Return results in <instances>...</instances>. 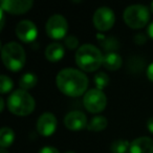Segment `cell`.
I'll return each instance as SVG.
<instances>
[{
  "mask_svg": "<svg viewBox=\"0 0 153 153\" xmlns=\"http://www.w3.org/2000/svg\"><path fill=\"white\" fill-rule=\"evenodd\" d=\"M148 34H149V36H150V38L153 39V22L150 24V25H149V27H148Z\"/></svg>",
  "mask_w": 153,
  "mask_h": 153,
  "instance_id": "obj_27",
  "label": "cell"
},
{
  "mask_svg": "<svg viewBox=\"0 0 153 153\" xmlns=\"http://www.w3.org/2000/svg\"><path fill=\"white\" fill-rule=\"evenodd\" d=\"M147 127H148V130L150 132L153 133V117H150L148 120V123H147Z\"/></svg>",
  "mask_w": 153,
  "mask_h": 153,
  "instance_id": "obj_26",
  "label": "cell"
},
{
  "mask_svg": "<svg viewBox=\"0 0 153 153\" xmlns=\"http://www.w3.org/2000/svg\"><path fill=\"white\" fill-rule=\"evenodd\" d=\"M92 21L97 30L101 32H106L110 30L115 22V16L110 7H99L94 14Z\"/></svg>",
  "mask_w": 153,
  "mask_h": 153,
  "instance_id": "obj_8",
  "label": "cell"
},
{
  "mask_svg": "<svg viewBox=\"0 0 153 153\" xmlns=\"http://www.w3.org/2000/svg\"><path fill=\"white\" fill-rule=\"evenodd\" d=\"M150 10H151V12L153 13V2H151V4H150Z\"/></svg>",
  "mask_w": 153,
  "mask_h": 153,
  "instance_id": "obj_30",
  "label": "cell"
},
{
  "mask_svg": "<svg viewBox=\"0 0 153 153\" xmlns=\"http://www.w3.org/2000/svg\"><path fill=\"white\" fill-rule=\"evenodd\" d=\"M65 45L67 48L69 49H74L78 44H79V41H78V38H76L74 36H67L65 38Z\"/></svg>",
  "mask_w": 153,
  "mask_h": 153,
  "instance_id": "obj_22",
  "label": "cell"
},
{
  "mask_svg": "<svg viewBox=\"0 0 153 153\" xmlns=\"http://www.w3.org/2000/svg\"><path fill=\"white\" fill-rule=\"evenodd\" d=\"M64 125L67 129L78 131L87 127V117L82 111L74 110L65 115L64 117Z\"/></svg>",
  "mask_w": 153,
  "mask_h": 153,
  "instance_id": "obj_11",
  "label": "cell"
},
{
  "mask_svg": "<svg viewBox=\"0 0 153 153\" xmlns=\"http://www.w3.org/2000/svg\"><path fill=\"white\" fill-rule=\"evenodd\" d=\"M130 153H153V140L147 136L136 138L130 144Z\"/></svg>",
  "mask_w": 153,
  "mask_h": 153,
  "instance_id": "obj_13",
  "label": "cell"
},
{
  "mask_svg": "<svg viewBox=\"0 0 153 153\" xmlns=\"http://www.w3.org/2000/svg\"><path fill=\"white\" fill-rule=\"evenodd\" d=\"M15 140L14 131L9 127H3L0 130V146L1 148L5 149L13 144Z\"/></svg>",
  "mask_w": 153,
  "mask_h": 153,
  "instance_id": "obj_16",
  "label": "cell"
},
{
  "mask_svg": "<svg viewBox=\"0 0 153 153\" xmlns=\"http://www.w3.org/2000/svg\"><path fill=\"white\" fill-rule=\"evenodd\" d=\"M123 60L121 56L115 53H109L103 59V65L106 69L109 70H117L122 67Z\"/></svg>",
  "mask_w": 153,
  "mask_h": 153,
  "instance_id": "obj_15",
  "label": "cell"
},
{
  "mask_svg": "<svg viewBox=\"0 0 153 153\" xmlns=\"http://www.w3.org/2000/svg\"><path fill=\"white\" fill-rule=\"evenodd\" d=\"M94 81L97 86V89L102 90L109 84V76L105 72H99L94 76Z\"/></svg>",
  "mask_w": 153,
  "mask_h": 153,
  "instance_id": "obj_20",
  "label": "cell"
},
{
  "mask_svg": "<svg viewBox=\"0 0 153 153\" xmlns=\"http://www.w3.org/2000/svg\"><path fill=\"white\" fill-rule=\"evenodd\" d=\"M45 57L51 62H58L64 57V47L58 42L51 43L45 49Z\"/></svg>",
  "mask_w": 153,
  "mask_h": 153,
  "instance_id": "obj_14",
  "label": "cell"
},
{
  "mask_svg": "<svg viewBox=\"0 0 153 153\" xmlns=\"http://www.w3.org/2000/svg\"><path fill=\"white\" fill-rule=\"evenodd\" d=\"M16 35L22 42L30 43L37 38L38 30L34 22L30 20H22L16 26Z\"/></svg>",
  "mask_w": 153,
  "mask_h": 153,
  "instance_id": "obj_9",
  "label": "cell"
},
{
  "mask_svg": "<svg viewBox=\"0 0 153 153\" xmlns=\"http://www.w3.org/2000/svg\"><path fill=\"white\" fill-rule=\"evenodd\" d=\"M107 124H108V121H107L106 117H102V115H97V117L91 119V121L88 124L87 128L90 131L99 132L104 130L107 127Z\"/></svg>",
  "mask_w": 153,
  "mask_h": 153,
  "instance_id": "obj_17",
  "label": "cell"
},
{
  "mask_svg": "<svg viewBox=\"0 0 153 153\" xmlns=\"http://www.w3.org/2000/svg\"><path fill=\"white\" fill-rule=\"evenodd\" d=\"M147 76H148V79L150 80V81L153 82V63L150 64L148 69H147Z\"/></svg>",
  "mask_w": 153,
  "mask_h": 153,
  "instance_id": "obj_25",
  "label": "cell"
},
{
  "mask_svg": "<svg viewBox=\"0 0 153 153\" xmlns=\"http://www.w3.org/2000/svg\"><path fill=\"white\" fill-rule=\"evenodd\" d=\"M36 103L35 99L28 92L17 89L10 94L7 99V107L12 113L20 117L28 115L34 111Z\"/></svg>",
  "mask_w": 153,
  "mask_h": 153,
  "instance_id": "obj_3",
  "label": "cell"
},
{
  "mask_svg": "<svg viewBox=\"0 0 153 153\" xmlns=\"http://www.w3.org/2000/svg\"><path fill=\"white\" fill-rule=\"evenodd\" d=\"M134 41H135L136 44H144L147 41V38L145 35L143 34H137L135 37H134Z\"/></svg>",
  "mask_w": 153,
  "mask_h": 153,
  "instance_id": "obj_23",
  "label": "cell"
},
{
  "mask_svg": "<svg viewBox=\"0 0 153 153\" xmlns=\"http://www.w3.org/2000/svg\"><path fill=\"white\" fill-rule=\"evenodd\" d=\"M56 84L62 94L76 98L82 96L86 91L88 79L86 74L81 70L74 68H65L57 74Z\"/></svg>",
  "mask_w": 153,
  "mask_h": 153,
  "instance_id": "obj_1",
  "label": "cell"
},
{
  "mask_svg": "<svg viewBox=\"0 0 153 153\" xmlns=\"http://www.w3.org/2000/svg\"><path fill=\"white\" fill-rule=\"evenodd\" d=\"M111 151L112 153H128L130 152V145L127 140H114L111 145Z\"/></svg>",
  "mask_w": 153,
  "mask_h": 153,
  "instance_id": "obj_19",
  "label": "cell"
},
{
  "mask_svg": "<svg viewBox=\"0 0 153 153\" xmlns=\"http://www.w3.org/2000/svg\"><path fill=\"white\" fill-rule=\"evenodd\" d=\"M103 57L101 51L92 44H84L79 47L76 53V63L82 70L92 72L99 69L103 64Z\"/></svg>",
  "mask_w": 153,
  "mask_h": 153,
  "instance_id": "obj_2",
  "label": "cell"
},
{
  "mask_svg": "<svg viewBox=\"0 0 153 153\" xmlns=\"http://www.w3.org/2000/svg\"><path fill=\"white\" fill-rule=\"evenodd\" d=\"M123 18L125 23L129 27L138 30L142 28L148 23L150 18L149 9L142 4H133L128 7L124 11Z\"/></svg>",
  "mask_w": 153,
  "mask_h": 153,
  "instance_id": "obj_5",
  "label": "cell"
},
{
  "mask_svg": "<svg viewBox=\"0 0 153 153\" xmlns=\"http://www.w3.org/2000/svg\"><path fill=\"white\" fill-rule=\"evenodd\" d=\"M0 153H9V152H7V151L5 150V149L1 148V150H0Z\"/></svg>",
  "mask_w": 153,
  "mask_h": 153,
  "instance_id": "obj_29",
  "label": "cell"
},
{
  "mask_svg": "<svg viewBox=\"0 0 153 153\" xmlns=\"http://www.w3.org/2000/svg\"><path fill=\"white\" fill-rule=\"evenodd\" d=\"M12 88H13V81L5 74H1V76H0V90H1V94H7V92L11 91Z\"/></svg>",
  "mask_w": 153,
  "mask_h": 153,
  "instance_id": "obj_21",
  "label": "cell"
},
{
  "mask_svg": "<svg viewBox=\"0 0 153 153\" xmlns=\"http://www.w3.org/2000/svg\"><path fill=\"white\" fill-rule=\"evenodd\" d=\"M57 129V119L51 112H45L40 115L37 122V130L43 136H51Z\"/></svg>",
  "mask_w": 153,
  "mask_h": 153,
  "instance_id": "obj_12",
  "label": "cell"
},
{
  "mask_svg": "<svg viewBox=\"0 0 153 153\" xmlns=\"http://www.w3.org/2000/svg\"><path fill=\"white\" fill-rule=\"evenodd\" d=\"M45 30H46V34L51 38L53 39L64 38L68 30L67 20L62 15H59V14L53 15L47 20Z\"/></svg>",
  "mask_w": 153,
  "mask_h": 153,
  "instance_id": "obj_7",
  "label": "cell"
},
{
  "mask_svg": "<svg viewBox=\"0 0 153 153\" xmlns=\"http://www.w3.org/2000/svg\"><path fill=\"white\" fill-rule=\"evenodd\" d=\"M34 2L30 0H3L1 2V10L14 15H21L28 12Z\"/></svg>",
  "mask_w": 153,
  "mask_h": 153,
  "instance_id": "obj_10",
  "label": "cell"
},
{
  "mask_svg": "<svg viewBox=\"0 0 153 153\" xmlns=\"http://www.w3.org/2000/svg\"><path fill=\"white\" fill-rule=\"evenodd\" d=\"M1 56L4 66L12 71H19L25 64V51L17 42H9L3 45Z\"/></svg>",
  "mask_w": 153,
  "mask_h": 153,
  "instance_id": "obj_4",
  "label": "cell"
},
{
  "mask_svg": "<svg viewBox=\"0 0 153 153\" xmlns=\"http://www.w3.org/2000/svg\"><path fill=\"white\" fill-rule=\"evenodd\" d=\"M83 104L85 108L91 113H99L105 109L107 105V98L102 90L97 88L90 89L84 94Z\"/></svg>",
  "mask_w": 153,
  "mask_h": 153,
  "instance_id": "obj_6",
  "label": "cell"
},
{
  "mask_svg": "<svg viewBox=\"0 0 153 153\" xmlns=\"http://www.w3.org/2000/svg\"><path fill=\"white\" fill-rule=\"evenodd\" d=\"M39 153H60V152L58 151V149L55 148V147L47 146V147H43Z\"/></svg>",
  "mask_w": 153,
  "mask_h": 153,
  "instance_id": "obj_24",
  "label": "cell"
},
{
  "mask_svg": "<svg viewBox=\"0 0 153 153\" xmlns=\"http://www.w3.org/2000/svg\"><path fill=\"white\" fill-rule=\"evenodd\" d=\"M3 109H4V100L0 99V111H3Z\"/></svg>",
  "mask_w": 153,
  "mask_h": 153,
  "instance_id": "obj_28",
  "label": "cell"
},
{
  "mask_svg": "<svg viewBox=\"0 0 153 153\" xmlns=\"http://www.w3.org/2000/svg\"><path fill=\"white\" fill-rule=\"evenodd\" d=\"M37 82H38V79H37L36 74L27 72V74H24L21 76V79L19 81V85L22 90H25L26 91V90L34 88L36 86Z\"/></svg>",
  "mask_w": 153,
  "mask_h": 153,
  "instance_id": "obj_18",
  "label": "cell"
},
{
  "mask_svg": "<svg viewBox=\"0 0 153 153\" xmlns=\"http://www.w3.org/2000/svg\"><path fill=\"white\" fill-rule=\"evenodd\" d=\"M65 153H76V152H74V151H66Z\"/></svg>",
  "mask_w": 153,
  "mask_h": 153,
  "instance_id": "obj_31",
  "label": "cell"
}]
</instances>
